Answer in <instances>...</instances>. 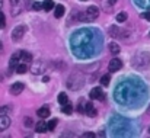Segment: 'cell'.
Listing matches in <instances>:
<instances>
[{
	"instance_id": "7402d4cb",
	"label": "cell",
	"mask_w": 150,
	"mask_h": 138,
	"mask_svg": "<svg viewBox=\"0 0 150 138\" xmlns=\"http://www.w3.org/2000/svg\"><path fill=\"white\" fill-rule=\"evenodd\" d=\"M109 51H111L112 54H118L121 49H120V45H118L117 42H111V44H109Z\"/></svg>"
},
{
	"instance_id": "ba28073f",
	"label": "cell",
	"mask_w": 150,
	"mask_h": 138,
	"mask_svg": "<svg viewBox=\"0 0 150 138\" xmlns=\"http://www.w3.org/2000/svg\"><path fill=\"white\" fill-rule=\"evenodd\" d=\"M9 125H10V119H9V116H6L4 113H0V131L7 130Z\"/></svg>"
},
{
	"instance_id": "836d02e7",
	"label": "cell",
	"mask_w": 150,
	"mask_h": 138,
	"mask_svg": "<svg viewBox=\"0 0 150 138\" xmlns=\"http://www.w3.org/2000/svg\"><path fill=\"white\" fill-rule=\"evenodd\" d=\"M149 131H150V128H149Z\"/></svg>"
},
{
	"instance_id": "ffe728a7",
	"label": "cell",
	"mask_w": 150,
	"mask_h": 138,
	"mask_svg": "<svg viewBox=\"0 0 150 138\" xmlns=\"http://www.w3.org/2000/svg\"><path fill=\"white\" fill-rule=\"evenodd\" d=\"M134 1L137 3V6H140V7H143V9L150 7V0H134Z\"/></svg>"
},
{
	"instance_id": "7a4b0ae2",
	"label": "cell",
	"mask_w": 150,
	"mask_h": 138,
	"mask_svg": "<svg viewBox=\"0 0 150 138\" xmlns=\"http://www.w3.org/2000/svg\"><path fill=\"white\" fill-rule=\"evenodd\" d=\"M150 65V54L149 52H140L133 58V67L134 68H146Z\"/></svg>"
},
{
	"instance_id": "2e32d148",
	"label": "cell",
	"mask_w": 150,
	"mask_h": 138,
	"mask_svg": "<svg viewBox=\"0 0 150 138\" xmlns=\"http://www.w3.org/2000/svg\"><path fill=\"white\" fill-rule=\"evenodd\" d=\"M64 10H66V9H64V6H63V4L55 6V15H54V16H55L57 19H58V18H61V16L64 15Z\"/></svg>"
},
{
	"instance_id": "4dcf8cb0",
	"label": "cell",
	"mask_w": 150,
	"mask_h": 138,
	"mask_svg": "<svg viewBox=\"0 0 150 138\" xmlns=\"http://www.w3.org/2000/svg\"><path fill=\"white\" fill-rule=\"evenodd\" d=\"M143 18H144L146 20H149V22H150V12H146V13H143Z\"/></svg>"
},
{
	"instance_id": "d4e9b609",
	"label": "cell",
	"mask_w": 150,
	"mask_h": 138,
	"mask_svg": "<svg viewBox=\"0 0 150 138\" xmlns=\"http://www.w3.org/2000/svg\"><path fill=\"white\" fill-rule=\"evenodd\" d=\"M109 82H111V77H109L108 74L100 77V84H102V86H108V84H109Z\"/></svg>"
},
{
	"instance_id": "e0dca14e",
	"label": "cell",
	"mask_w": 150,
	"mask_h": 138,
	"mask_svg": "<svg viewBox=\"0 0 150 138\" xmlns=\"http://www.w3.org/2000/svg\"><path fill=\"white\" fill-rule=\"evenodd\" d=\"M28 71V65L25 64V63H22V64H19L18 67H16V73L18 74H25Z\"/></svg>"
},
{
	"instance_id": "9a60e30c",
	"label": "cell",
	"mask_w": 150,
	"mask_h": 138,
	"mask_svg": "<svg viewBox=\"0 0 150 138\" xmlns=\"http://www.w3.org/2000/svg\"><path fill=\"white\" fill-rule=\"evenodd\" d=\"M86 12H88L89 15H92L95 19H98V16H99V9H98L96 6H89V7L86 9Z\"/></svg>"
},
{
	"instance_id": "ac0fdd59",
	"label": "cell",
	"mask_w": 150,
	"mask_h": 138,
	"mask_svg": "<svg viewBox=\"0 0 150 138\" xmlns=\"http://www.w3.org/2000/svg\"><path fill=\"white\" fill-rule=\"evenodd\" d=\"M21 60H22L23 63H26V61H32V55H31L29 52H26V51H22V52H21Z\"/></svg>"
},
{
	"instance_id": "8992f818",
	"label": "cell",
	"mask_w": 150,
	"mask_h": 138,
	"mask_svg": "<svg viewBox=\"0 0 150 138\" xmlns=\"http://www.w3.org/2000/svg\"><path fill=\"white\" fill-rule=\"evenodd\" d=\"M121 67H122V61L120 58H112L109 61V65H108V68H109L111 73H115V71L121 70Z\"/></svg>"
},
{
	"instance_id": "3957f363",
	"label": "cell",
	"mask_w": 150,
	"mask_h": 138,
	"mask_svg": "<svg viewBox=\"0 0 150 138\" xmlns=\"http://www.w3.org/2000/svg\"><path fill=\"white\" fill-rule=\"evenodd\" d=\"M83 83H85V80H83V77H80V76H71V77H69V80H67L69 89H73V90L80 89V87L83 86Z\"/></svg>"
},
{
	"instance_id": "7c38bea8",
	"label": "cell",
	"mask_w": 150,
	"mask_h": 138,
	"mask_svg": "<svg viewBox=\"0 0 150 138\" xmlns=\"http://www.w3.org/2000/svg\"><path fill=\"white\" fill-rule=\"evenodd\" d=\"M85 112H86V115L88 116H91V118H93V116H96V109H95V106L92 105V103H88L86 106H85Z\"/></svg>"
},
{
	"instance_id": "f1b7e54d",
	"label": "cell",
	"mask_w": 150,
	"mask_h": 138,
	"mask_svg": "<svg viewBox=\"0 0 150 138\" xmlns=\"http://www.w3.org/2000/svg\"><path fill=\"white\" fill-rule=\"evenodd\" d=\"M25 125H26V127H31V125H32V121H31V118H25Z\"/></svg>"
},
{
	"instance_id": "5bb4252c",
	"label": "cell",
	"mask_w": 150,
	"mask_h": 138,
	"mask_svg": "<svg viewBox=\"0 0 150 138\" xmlns=\"http://www.w3.org/2000/svg\"><path fill=\"white\" fill-rule=\"evenodd\" d=\"M35 131H38V132H47L48 131V124L44 122V121H40L35 125Z\"/></svg>"
},
{
	"instance_id": "484cf974",
	"label": "cell",
	"mask_w": 150,
	"mask_h": 138,
	"mask_svg": "<svg viewBox=\"0 0 150 138\" xmlns=\"http://www.w3.org/2000/svg\"><path fill=\"white\" fill-rule=\"evenodd\" d=\"M55 127H57V119H51L48 122V131H54Z\"/></svg>"
},
{
	"instance_id": "6da1fadb",
	"label": "cell",
	"mask_w": 150,
	"mask_h": 138,
	"mask_svg": "<svg viewBox=\"0 0 150 138\" xmlns=\"http://www.w3.org/2000/svg\"><path fill=\"white\" fill-rule=\"evenodd\" d=\"M133 92L131 84L130 83H121L118 86V89H115V100L120 103H128V97Z\"/></svg>"
},
{
	"instance_id": "d6a6232c",
	"label": "cell",
	"mask_w": 150,
	"mask_h": 138,
	"mask_svg": "<svg viewBox=\"0 0 150 138\" xmlns=\"http://www.w3.org/2000/svg\"><path fill=\"white\" fill-rule=\"evenodd\" d=\"M149 112H150V105H149Z\"/></svg>"
},
{
	"instance_id": "1f68e13d",
	"label": "cell",
	"mask_w": 150,
	"mask_h": 138,
	"mask_svg": "<svg viewBox=\"0 0 150 138\" xmlns=\"http://www.w3.org/2000/svg\"><path fill=\"white\" fill-rule=\"evenodd\" d=\"M109 3H111V4H114V3H117V0H109Z\"/></svg>"
},
{
	"instance_id": "4fadbf2b",
	"label": "cell",
	"mask_w": 150,
	"mask_h": 138,
	"mask_svg": "<svg viewBox=\"0 0 150 138\" xmlns=\"http://www.w3.org/2000/svg\"><path fill=\"white\" fill-rule=\"evenodd\" d=\"M37 115H38L40 118H42V119L48 118V116H50V109H48V106H42V108H40L38 112H37Z\"/></svg>"
},
{
	"instance_id": "4316f807",
	"label": "cell",
	"mask_w": 150,
	"mask_h": 138,
	"mask_svg": "<svg viewBox=\"0 0 150 138\" xmlns=\"http://www.w3.org/2000/svg\"><path fill=\"white\" fill-rule=\"evenodd\" d=\"M32 9H34V10H40V9H44V7H42V3H40V1H34Z\"/></svg>"
},
{
	"instance_id": "603a6c76",
	"label": "cell",
	"mask_w": 150,
	"mask_h": 138,
	"mask_svg": "<svg viewBox=\"0 0 150 138\" xmlns=\"http://www.w3.org/2000/svg\"><path fill=\"white\" fill-rule=\"evenodd\" d=\"M127 13L125 12H120L118 15H117V22H120V23H122V22H125L127 20Z\"/></svg>"
},
{
	"instance_id": "52a82bcc",
	"label": "cell",
	"mask_w": 150,
	"mask_h": 138,
	"mask_svg": "<svg viewBox=\"0 0 150 138\" xmlns=\"http://www.w3.org/2000/svg\"><path fill=\"white\" fill-rule=\"evenodd\" d=\"M23 87H25V84L22 82H16V83H13L10 86V93L12 94H21L23 92Z\"/></svg>"
},
{
	"instance_id": "44dd1931",
	"label": "cell",
	"mask_w": 150,
	"mask_h": 138,
	"mask_svg": "<svg viewBox=\"0 0 150 138\" xmlns=\"http://www.w3.org/2000/svg\"><path fill=\"white\" fill-rule=\"evenodd\" d=\"M42 7H44V10H51L52 7H54V1L52 0H45V1H42Z\"/></svg>"
},
{
	"instance_id": "30bf717a",
	"label": "cell",
	"mask_w": 150,
	"mask_h": 138,
	"mask_svg": "<svg viewBox=\"0 0 150 138\" xmlns=\"http://www.w3.org/2000/svg\"><path fill=\"white\" fill-rule=\"evenodd\" d=\"M19 58H21V52H16L10 57V61H9V67L10 68H16L19 65Z\"/></svg>"
},
{
	"instance_id": "cb8c5ba5",
	"label": "cell",
	"mask_w": 150,
	"mask_h": 138,
	"mask_svg": "<svg viewBox=\"0 0 150 138\" xmlns=\"http://www.w3.org/2000/svg\"><path fill=\"white\" fill-rule=\"evenodd\" d=\"M58 102L61 103V105H66V103H69V97H67V94L63 92L58 94Z\"/></svg>"
},
{
	"instance_id": "9c48e42d",
	"label": "cell",
	"mask_w": 150,
	"mask_h": 138,
	"mask_svg": "<svg viewBox=\"0 0 150 138\" xmlns=\"http://www.w3.org/2000/svg\"><path fill=\"white\" fill-rule=\"evenodd\" d=\"M89 96H91V99H99L100 102L105 99L103 97V94H102V90H100V87H93L91 93H89Z\"/></svg>"
},
{
	"instance_id": "83f0119b",
	"label": "cell",
	"mask_w": 150,
	"mask_h": 138,
	"mask_svg": "<svg viewBox=\"0 0 150 138\" xmlns=\"http://www.w3.org/2000/svg\"><path fill=\"white\" fill-rule=\"evenodd\" d=\"M0 16H1V26H0V28H4V26H6V18H4L3 13H0Z\"/></svg>"
},
{
	"instance_id": "5b68a950",
	"label": "cell",
	"mask_w": 150,
	"mask_h": 138,
	"mask_svg": "<svg viewBox=\"0 0 150 138\" xmlns=\"http://www.w3.org/2000/svg\"><path fill=\"white\" fill-rule=\"evenodd\" d=\"M23 7V0H10V12L13 16H18Z\"/></svg>"
},
{
	"instance_id": "277c9868",
	"label": "cell",
	"mask_w": 150,
	"mask_h": 138,
	"mask_svg": "<svg viewBox=\"0 0 150 138\" xmlns=\"http://www.w3.org/2000/svg\"><path fill=\"white\" fill-rule=\"evenodd\" d=\"M25 32H26V26H23V25H19V26H16V28L12 31V39L18 42L21 38H23Z\"/></svg>"
},
{
	"instance_id": "8fae6325",
	"label": "cell",
	"mask_w": 150,
	"mask_h": 138,
	"mask_svg": "<svg viewBox=\"0 0 150 138\" xmlns=\"http://www.w3.org/2000/svg\"><path fill=\"white\" fill-rule=\"evenodd\" d=\"M32 73H34V74H41V73H44V63H42V61H37V63L32 65Z\"/></svg>"
},
{
	"instance_id": "f546056e",
	"label": "cell",
	"mask_w": 150,
	"mask_h": 138,
	"mask_svg": "<svg viewBox=\"0 0 150 138\" xmlns=\"http://www.w3.org/2000/svg\"><path fill=\"white\" fill-rule=\"evenodd\" d=\"M83 137L85 138H92V137H95V134H93V132H85Z\"/></svg>"
},
{
	"instance_id": "d6986e66",
	"label": "cell",
	"mask_w": 150,
	"mask_h": 138,
	"mask_svg": "<svg viewBox=\"0 0 150 138\" xmlns=\"http://www.w3.org/2000/svg\"><path fill=\"white\" fill-rule=\"evenodd\" d=\"M63 113H66V115H70L71 112H73V106H71V103H66V105H63Z\"/></svg>"
}]
</instances>
